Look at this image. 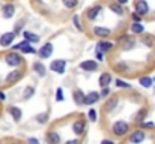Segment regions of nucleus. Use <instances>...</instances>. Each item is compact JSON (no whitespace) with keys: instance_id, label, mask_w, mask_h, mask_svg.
<instances>
[{"instance_id":"obj_1","label":"nucleus","mask_w":155,"mask_h":144,"mask_svg":"<svg viewBox=\"0 0 155 144\" xmlns=\"http://www.w3.org/2000/svg\"><path fill=\"white\" fill-rule=\"evenodd\" d=\"M128 129H130V126H128V123H127V122H124V120H117V122H116V123H113V126H111L113 134H114V135H117V137L125 135V134L128 132Z\"/></svg>"},{"instance_id":"obj_2","label":"nucleus","mask_w":155,"mask_h":144,"mask_svg":"<svg viewBox=\"0 0 155 144\" xmlns=\"http://www.w3.org/2000/svg\"><path fill=\"white\" fill-rule=\"evenodd\" d=\"M5 60H6V63H8L9 66H14V68H17V66H20V65L23 63V57H21L18 53H15V51L8 53V54L5 56Z\"/></svg>"},{"instance_id":"obj_3","label":"nucleus","mask_w":155,"mask_h":144,"mask_svg":"<svg viewBox=\"0 0 155 144\" xmlns=\"http://www.w3.org/2000/svg\"><path fill=\"white\" fill-rule=\"evenodd\" d=\"M134 8H136V14L139 17H143V15H148L149 14V5L145 2V0H139L134 3Z\"/></svg>"},{"instance_id":"obj_4","label":"nucleus","mask_w":155,"mask_h":144,"mask_svg":"<svg viewBox=\"0 0 155 144\" xmlns=\"http://www.w3.org/2000/svg\"><path fill=\"white\" fill-rule=\"evenodd\" d=\"M65 66H66V62L59 59V60H53L51 65H50V69L57 74H65Z\"/></svg>"},{"instance_id":"obj_5","label":"nucleus","mask_w":155,"mask_h":144,"mask_svg":"<svg viewBox=\"0 0 155 144\" xmlns=\"http://www.w3.org/2000/svg\"><path fill=\"white\" fill-rule=\"evenodd\" d=\"M23 78V72L21 71H18V69H15V71H12V72H9L8 75H6V83L8 84H14V83H17V81H20Z\"/></svg>"},{"instance_id":"obj_6","label":"nucleus","mask_w":155,"mask_h":144,"mask_svg":"<svg viewBox=\"0 0 155 144\" xmlns=\"http://www.w3.org/2000/svg\"><path fill=\"white\" fill-rule=\"evenodd\" d=\"M117 104H119V98H117V96L107 99V101H105V104H104V107H103L104 113H111L114 108H117Z\"/></svg>"},{"instance_id":"obj_7","label":"nucleus","mask_w":155,"mask_h":144,"mask_svg":"<svg viewBox=\"0 0 155 144\" xmlns=\"http://www.w3.org/2000/svg\"><path fill=\"white\" fill-rule=\"evenodd\" d=\"M119 42H124L122 44V48L125 50V51H128V50H133L134 45H136V41H134V38H131V36H127V35H124L122 38H119L117 39Z\"/></svg>"},{"instance_id":"obj_8","label":"nucleus","mask_w":155,"mask_h":144,"mask_svg":"<svg viewBox=\"0 0 155 144\" xmlns=\"http://www.w3.org/2000/svg\"><path fill=\"white\" fill-rule=\"evenodd\" d=\"M143 140H145V132L142 129H136L130 135V143H133V144H139V143H142Z\"/></svg>"},{"instance_id":"obj_9","label":"nucleus","mask_w":155,"mask_h":144,"mask_svg":"<svg viewBox=\"0 0 155 144\" xmlns=\"http://www.w3.org/2000/svg\"><path fill=\"white\" fill-rule=\"evenodd\" d=\"M80 68H81L83 71L94 72V71H97V69H98V63H97L95 60H84V62H81V63H80Z\"/></svg>"},{"instance_id":"obj_10","label":"nucleus","mask_w":155,"mask_h":144,"mask_svg":"<svg viewBox=\"0 0 155 144\" xmlns=\"http://www.w3.org/2000/svg\"><path fill=\"white\" fill-rule=\"evenodd\" d=\"M14 39H15V33H14V32L3 33L2 38H0V45H2V47H9V45L12 44Z\"/></svg>"},{"instance_id":"obj_11","label":"nucleus","mask_w":155,"mask_h":144,"mask_svg":"<svg viewBox=\"0 0 155 144\" xmlns=\"http://www.w3.org/2000/svg\"><path fill=\"white\" fill-rule=\"evenodd\" d=\"M100 98H101L100 93H97V92H91V93L84 95L83 104H84V105H94L95 102H98V99H100Z\"/></svg>"},{"instance_id":"obj_12","label":"nucleus","mask_w":155,"mask_h":144,"mask_svg":"<svg viewBox=\"0 0 155 144\" xmlns=\"http://www.w3.org/2000/svg\"><path fill=\"white\" fill-rule=\"evenodd\" d=\"M113 48V42H108V41H100L97 44V53H108L110 50Z\"/></svg>"},{"instance_id":"obj_13","label":"nucleus","mask_w":155,"mask_h":144,"mask_svg":"<svg viewBox=\"0 0 155 144\" xmlns=\"http://www.w3.org/2000/svg\"><path fill=\"white\" fill-rule=\"evenodd\" d=\"M45 141H47V144H60V135L54 131H50L45 135Z\"/></svg>"},{"instance_id":"obj_14","label":"nucleus","mask_w":155,"mask_h":144,"mask_svg":"<svg viewBox=\"0 0 155 144\" xmlns=\"http://www.w3.org/2000/svg\"><path fill=\"white\" fill-rule=\"evenodd\" d=\"M51 54H53V44H50V42H47L45 45H42L41 50H39V56L42 59H48Z\"/></svg>"},{"instance_id":"obj_15","label":"nucleus","mask_w":155,"mask_h":144,"mask_svg":"<svg viewBox=\"0 0 155 144\" xmlns=\"http://www.w3.org/2000/svg\"><path fill=\"white\" fill-rule=\"evenodd\" d=\"M2 12H3V17L5 18H11L14 15V12H15V6L12 3H6V5H3Z\"/></svg>"},{"instance_id":"obj_16","label":"nucleus","mask_w":155,"mask_h":144,"mask_svg":"<svg viewBox=\"0 0 155 144\" xmlns=\"http://www.w3.org/2000/svg\"><path fill=\"white\" fill-rule=\"evenodd\" d=\"M101 11H103V6H101V5H95V6L89 8V11H87V18H89V20H95Z\"/></svg>"},{"instance_id":"obj_17","label":"nucleus","mask_w":155,"mask_h":144,"mask_svg":"<svg viewBox=\"0 0 155 144\" xmlns=\"http://www.w3.org/2000/svg\"><path fill=\"white\" fill-rule=\"evenodd\" d=\"M84 128H86V125H84L83 120H75L74 125H72V131H74V134H77V135H81V134L84 132Z\"/></svg>"},{"instance_id":"obj_18","label":"nucleus","mask_w":155,"mask_h":144,"mask_svg":"<svg viewBox=\"0 0 155 144\" xmlns=\"http://www.w3.org/2000/svg\"><path fill=\"white\" fill-rule=\"evenodd\" d=\"M94 33H95L97 36H100V38H107V36H110L111 30H110V29H105V27L95 26V27H94Z\"/></svg>"},{"instance_id":"obj_19","label":"nucleus","mask_w":155,"mask_h":144,"mask_svg":"<svg viewBox=\"0 0 155 144\" xmlns=\"http://www.w3.org/2000/svg\"><path fill=\"white\" fill-rule=\"evenodd\" d=\"M32 68H33V71H35V72H38V75H39V77H44V75L47 74V68H45V65H42L41 62H35Z\"/></svg>"},{"instance_id":"obj_20","label":"nucleus","mask_w":155,"mask_h":144,"mask_svg":"<svg viewBox=\"0 0 155 144\" xmlns=\"http://www.w3.org/2000/svg\"><path fill=\"white\" fill-rule=\"evenodd\" d=\"M111 83V75L108 74V72H104L103 75L100 77V86L105 89V87H108V84Z\"/></svg>"},{"instance_id":"obj_21","label":"nucleus","mask_w":155,"mask_h":144,"mask_svg":"<svg viewBox=\"0 0 155 144\" xmlns=\"http://www.w3.org/2000/svg\"><path fill=\"white\" fill-rule=\"evenodd\" d=\"M23 36H24L26 42H33V44L39 42V36L35 35V33H32V32H23Z\"/></svg>"},{"instance_id":"obj_22","label":"nucleus","mask_w":155,"mask_h":144,"mask_svg":"<svg viewBox=\"0 0 155 144\" xmlns=\"http://www.w3.org/2000/svg\"><path fill=\"white\" fill-rule=\"evenodd\" d=\"M72 98H74V102L77 105H81L83 104V99H84V93L80 90V89H75L74 93H72Z\"/></svg>"},{"instance_id":"obj_23","label":"nucleus","mask_w":155,"mask_h":144,"mask_svg":"<svg viewBox=\"0 0 155 144\" xmlns=\"http://www.w3.org/2000/svg\"><path fill=\"white\" fill-rule=\"evenodd\" d=\"M8 111H9V114L14 117V120H15V122H18V120L21 119V110H20L18 107H9V108H8Z\"/></svg>"},{"instance_id":"obj_24","label":"nucleus","mask_w":155,"mask_h":144,"mask_svg":"<svg viewBox=\"0 0 155 144\" xmlns=\"http://www.w3.org/2000/svg\"><path fill=\"white\" fill-rule=\"evenodd\" d=\"M139 83H140V86H143L145 89H149V87L154 84V80H152L151 77H140V78H139Z\"/></svg>"},{"instance_id":"obj_25","label":"nucleus","mask_w":155,"mask_h":144,"mask_svg":"<svg viewBox=\"0 0 155 144\" xmlns=\"http://www.w3.org/2000/svg\"><path fill=\"white\" fill-rule=\"evenodd\" d=\"M146 114H148V111H146L145 108H143V110H139V111H137V114H136V117H134V120H136L137 123H143V120H145Z\"/></svg>"},{"instance_id":"obj_26","label":"nucleus","mask_w":155,"mask_h":144,"mask_svg":"<svg viewBox=\"0 0 155 144\" xmlns=\"http://www.w3.org/2000/svg\"><path fill=\"white\" fill-rule=\"evenodd\" d=\"M110 9L116 14V15H124V9L119 3H110Z\"/></svg>"},{"instance_id":"obj_27","label":"nucleus","mask_w":155,"mask_h":144,"mask_svg":"<svg viewBox=\"0 0 155 144\" xmlns=\"http://www.w3.org/2000/svg\"><path fill=\"white\" fill-rule=\"evenodd\" d=\"M143 30H145V27H143L142 23H133L131 24V32L133 33H143Z\"/></svg>"},{"instance_id":"obj_28","label":"nucleus","mask_w":155,"mask_h":144,"mask_svg":"<svg viewBox=\"0 0 155 144\" xmlns=\"http://www.w3.org/2000/svg\"><path fill=\"white\" fill-rule=\"evenodd\" d=\"M142 44H145L146 47H154V36H151V35L142 36Z\"/></svg>"},{"instance_id":"obj_29","label":"nucleus","mask_w":155,"mask_h":144,"mask_svg":"<svg viewBox=\"0 0 155 144\" xmlns=\"http://www.w3.org/2000/svg\"><path fill=\"white\" fill-rule=\"evenodd\" d=\"M33 95H35V87H32V86H27V87L24 89V92H23L24 99H30Z\"/></svg>"},{"instance_id":"obj_30","label":"nucleus","mask_w":155,"mask_h":144,"mask_svg":"<svg viewBox=\"0 0 155 144\" xmlns=\"http://www.w3.org/2000/svg\"><path fill=\"white\" fill-rule=\"evenodd\" d=\"M116 87H120V89H131V84H128L127 81H124V80H119V78H116Z\"/></svg>"},{"instance_id":"obj_31","label":"nucleus","mask_w":155,"mask_h":144,"mask_svg":"<svg viewBox=\"0 0 155 144\" xmlns=\"http://www.w3.org/2000/svg\"><path fill=\"white\" fill-rule=\"evenodd\" d=\"M36 120H38V123H47V120H48V114L47 113H41V114H38L36 116Z\"/></svg>"},{"instance_id":"obj_32","label":"nucleus","mask_w":155,"mask_h":144,"mask_svg":"<svg viewBox=\"0 0 155 144\" xmlns=\"http://www.w3.org/2000/svg\"><path fill=\"white\" fill-rule=\"evenodd\" d=\"M63 5H65V8L72 9V8H75L78 5V2H75V0H63Z\"/></svg>"},{"instance_id":"obj_33","label":"nucleus","mask_w":155,"mask_h":144,"mask_svg":"<svg viewBox=\"0 0 155 144\" xmlns=\"http://www.w3.org/2000/svg\"><path fill=\"white\" fill-rule=\"evenodd\" d=\"M114 69H116L117 72H127V71H128V68H127L125 63H117V65H114Z\"/></svg>"},{"instance_id":"obj_34","label":"nucleus","mask_w":155,"mask_h":144,"mask_svg":"<svg viewBox=\"0 0 155 144\" xmlns=\"http://www.w3.org/2000/svg\"><path fill=\"white\" fill-rule=\"evenodd\" d=\"M21 51H23V53H26V54H35V53H36V50H35V48L32 47L30 44H29L27 47H24V48H23Z\"/></svg>"},{"instance_id":"obj_35","label":"nucleus","mask_w":155,"mask_h":144,"mask_svg":"<svg viewBox=\"0 0 155 144\" xmlns=\"http://www.w3.org/2000/svg\"><path fill=\"white\" fill-rule=\"evenodd\" d=\"M87 116H89V119H91L92 122H95V120H97V111H95L94 108H91V110H89Z\"/></svg>"},{"instance_id":"obj_36","label":"nucleus","mask_w":155,"mask_h":144,"mask_svg":"<svg viewBox=\"0 0 155 144\" xmlns=\"http://www.w3.org/2000/svg\"><path fill=\"white\" fill-rule=\"evenodd\" d=\"M56 101H59V102H60V101H63V92H62V89H60V87L56 90Z\"/></svg>"},{"instance_id":"obj_37","label":"nucleus","mask_w":155,"mask_h":144,"mask_svg":"<svg viewBox=\"0 0 155 144\" xmlns=\"http://www.w3.org/2000/svg\"><path fill=\"white\" fill-rule=\"evenodd\" d=\"M72 21H74V24H75V29H77V30H81V26H80V20H78V15H74Z\"/></svg>"},{"instance_id":"obj_38","label":"nucleus","mask_w":155,"mask_h":144,"mask_svg":"<svg viewBox=\"0 0 155 144\" xmlns=\"http://www.w3.org/2000/svg\"><path fill=\"white\" fill-rule=\"evenodd\" d=\"M140 125H142V128H155L152 122H146V123H140Z\"/></svg>"},{"instance_id":"obj_39","label":"nucleus","mask_w":155,"mask_h":144,"mask_svg":"<svg viewBox=\"0 0 155 144\" xmlns=\"http://www.w3.org/2000/svg\"><path fill=\"white\" fill-rule=\"evenodd\" d=\"M108 93H110V90H108V87H105V89H103V92L100 93V96H101V98H105Z\"/></svg>"},{"instance_id":"obj_40","label":"nucleus","mask_w":155,"mask_h":144,"mask_svg":"<svg viewBox=\"0 0 155 144\" xmlns=\"http://www.w3.org/2000/svg\"><path fill=\"white\" fill-rule=\"evenodd\" d=\"M27 143L29 144H39V140H38V138H29Z\"/></svg>"},{"instance_id":"obj_41","label":"nucleus","mask_w":155,"mask_h":144,"mask_svg":"<svg viewBox=\"0 0 155 144\" xmlns=\"http://www.w3.org/2000/svg\"><path fill=\"white\" fill-rule=\"evenodd\" d=\"M65 144H78V141H77V140H68Z\"/></svg>"},{"instance_id":"obj_42","label":"nucleus","mask_w":155,"mask_h":144,"mask_svg":"<svg viewBox=\"0 0 155 144\" xmlns=\"http://www.w3.org/2000/svg\"><path fill=\"white\" fill-rule=\"evenodd\" d=\"M101 144H114V143H113L111 140H103V141H101Z\"/></svg>"},{"instance_id":"obj_43","label":"nucleus","mask_w":155,"mask_h":144,"mask_svg":"<svg viewBox=\"0 0 155 144\" xmlns=\"http://www.w3.org/2000/svg\"><path fill=\"white\" fill-rule=\"evenodd\" d=\"M5 99H6V95L3 92H0V101H5Z\"/></svg>"},{"instance_id":"obj_44","label":"nucleus","mask_w":155,"mask_h":144,"mask_svg":"<svg viewBox=\"0 0 155 144\" xmlns=\"http://www.w3.org/2000/svg\"><path fill=\"white\" fill-rule=\"evenodd\" d=\"M97 57H98V60H103V54L101 53H97Z\"/></svg>"}]
</instances>
